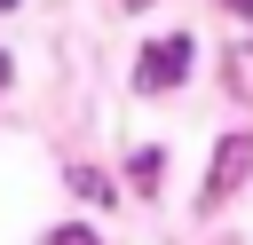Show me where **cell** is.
Returning a JSON list of instances; mask_svg holds the SVG:
<instances>
[{
    "mask_svg": "<svg viewBox=\"0 0 253 245\" xmlns=\"http://www.w3.org/2000/svg\"><path fill=\"white\" fill-rule=\"evenodd\" d=\"M190 55H198V47H190L182 32H174V40H158V47H142V63H134V87H142V95H158V87H182V79H190Z\"/></svg>",
    "mask_w": 253,
    "mask_h": 245,
    "instance_id": "obj_1",
    "label": "cell"
},
{
    "mask_svg": "<svg viewBox=\"0 0 253 245\" xmlns=\"http://www.w3.org/2000/svg\"><path fill=\"white\" fill-rule=\"evenodd\" d=\"M245 174H253V134H229V142L213 150V166H206V205H221Z\"/></svg>",
    "mask_w": 253,
    "mask_h": 245,
    "instance_id": "obj_2",
    "label": "cell"
},
{
    "mask_svg": "<svg viewBox=\"0 0 253 245\" xmlns=\"http://www.w3.org/2000/svg\"><path fill=\"white\" fill-rule=\"evenodd\" d=\"M126 174H134L142 190H150V182H166V150H134V166H126Z\"/></svg>",
    "mask_w": 253,
    "mask_h": 245,
    "instance_id": "obj_3",
    "label": "cell"
},
{
    "mask_svg": "<svg viewBox=\"0 0 253 245\" xmlns=\"http://www.w3.org/2000/svg\"><path fill=\"white\" fill-rule=\"evenodd\" d=\"M71 190H79V198H95V205H111V182H103L95 166H71Z\"/></svg>",
    "mask_w": 253,
    "mask_h": 245,
    "instance_id": "obj_4",
    "label": "cell"
},
{
    "mask_svg": "<svg viewBox=\"0 0 253 245\" xmlns=\"http://www.w3.org/2000/svg\"><path fill=\"white\" fill-rule=\"evenodd\" d=\"M47 245H95V229H55Z\"/></svg>",
    "mask_w": 253,
    "mask_h": 245,
    "instance_id": "obj_5",
    "label": "cell"
},
{
    "mask_svg": "<svg viewBox=\"0 0 253 245\" xmlns=\"http://www.w3.org/2000/svg\"><path fill=\"white\" fill-rule=\"evenodd\" d=\"M221 8H237V16H253V0H221Z\"/></svg>",
    "mask_w": 253,
    "mask_h": 245,
    "instance_id": "obj_6",
    "label": "cell"
},
{
    "mask_svg": "<svg viewBox=\"0 0 253 245\" xmlns=\"http://www.w3.org/2000/svg\"><path fill=\"white\" fill-rule=\"evenodd\" d=\"M0 87H8V55H0Z\"/></svg>",
    "mask_w": 253,
    "mask_h": 245,
    "instance_id": "obj_7",
    "label": "cell"
},
{
    "mask_svg": "<svg viewBox=\"0 0 253 245\" xmlns=\"http://www.w3.org/2000/svg\"><path fill=\"white\" fill-rule=\"evenodd\" d=\"M0 8H16V0H0Z\"/></svg>",
    "mask_w": 253,
    "mask_h": 245,
    "instance_id": "obj_8",
    "label": "cell"
}]
</instances>
